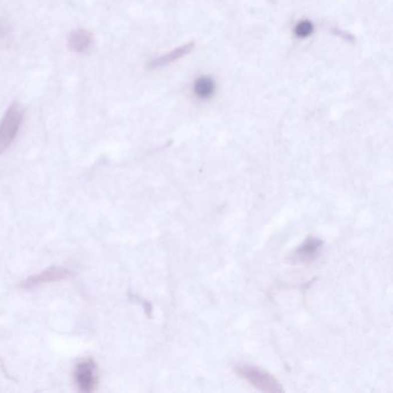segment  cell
<instances>
[{
  "instance_id": "obj_1",
  "label": "cell",
  "mask_w": 393,
  "mask_h": 393,
  "mask_svg": "<svg viewBox=\"0 0 393 393\" xmlns=\"http://www.w3.org/2000/svg\"><path fill=\"white\" fill-rule=\"evenodd\" d=\"M236 375L242 377L255 388L266 393H280L283 387L271 373L251 364H236L234 367Z\"/></svg>"
},
{
  "instance_id": "obj_2",
  "label": "cell",
  "mask_w": 393,
  "mask_h": 393,
  "mask_svg": "<svg viewBox=\"0 0 393 393\" xmlns=\"http://www.w3.org/2000/svg\"><path fill=\"white\" fill-rule=\"evenodd\" d=\"M24 120V111L18 103H13L6 111L0 123V155L10 147L17 137Z\"/></svg>"
},
{
  "instance_id": "obj_3",
  "label": "cell",
  "mask_w": 393,
  "mask_h": 393,
  "mask_svg": "<svg viewBox=\"0 0 393 393\" xmlns=\"http://www.w3.org/2000/svg\"><path fill=\"white\" fill-rule=\"evenodd\" d=\"M75 380L82 392H91L97 384V368L94 361L80 362L75 369Z\"/></svg>"
},
{
  "instance_id": "obj_4",
  "label": "cell",
  "mask_w": 393,
  "mask_h": 393,
  "mask_svg": "<svg viewBox=\"0 0 393 393\" xmlns=\"http://www.w3.org/2000/svg\"><path fill=\"white\" fill-rule=\"evenodd\" d=\"M71 277V272L67 269L64 268H57V266H52V268H49L47 270L42 271L38 274L30 277L26 281L22 283V287L30 289V288H35L37 286L48 284V283H53V281H60L64 279H67V278Z\"/></svg>"
},
{
  "instance_id": "obj_5",
  "label": "cell",
  "mask_w": 393,
  "mask_h": 393,
  "mask_svg": "<svg viewBox=\"0 0 393 393\" xmlns=\"http://www.w3.org/2000/svg\"><path fill=\"white\" fill-rule=\"evenodd\" d=\"M194 47H195V43H194V42L181 45V47L174 49L173 51H171L169 53H166V55H163L158 57V58H156L155 60H152V62L149 64V68H160L166 66V65H169L171 63L177 62V60L182 58V57L188 55L189 52H192Z\"/></svg>"
},
{
  "instance_id": "obj_6",
  "label": "cell",
  "mask_w": 393,
  "mask_h": 393,
  "mask_svg": "<svg viewBox=\"0 0 393 393\" xmlns=\"http://www.w3.org/2000/svg\"><path fill=\"white\" fill-rule=\"evenodd\" d=\"M93 34L86 29L74 30L68 38V48L71 51L83 53L93 44Z\"/></svg>"
},
{
  "instance_id": "obj_7",
  "label": "cell",
  "mask_w": 393,
  "mask_h": 393,
  "mask_svg": "<svg viewBox=\"0 0 393 393\" xmlns=\"http://www.w3.org/2000/svg\"><path fill=\"white\" fill-rule=\"evenodd\" d=\"M322 247V241L316 238H309L304 241L302 246L297 248L294 256L296 257L297 262L308 263L314 261L318 256V250Z\"/></svg>"
},
{
  "instance_id": "obj_8",
  "label": "cell",
  "mask_w": 393,
  "mask_h": 393,
  "mask_svg": "<svg viewBox=\"0 0 393 393\" xmlns=\"http://www.w3.org/2000/svg\"><path fill=\"white\" fill-rule=\"evenodd\" d=\"M216 83L209 76H202L197 79L195 85H194V93L196 96L201 99H208L215 93Z\"/></svg>"
},
{
  "instance_id": "obj_9",
  "label": "cell",
  "mask_w": 393,
  "mask_h": 393,
  "mask_svg": "<svg viewBox=\"0 0 393 393\" xmlns=\"http://www.w3.org/2000/svg\"><path fill=\"white\" fill-rule=\"evenodd\" d=\"M294 32H295L296 37L306 38L309 35H311L312 32H314V26H312L311 22L308 21V20L300 21L299 24L296 25Z\"/></svg>"
}]
</instances>
